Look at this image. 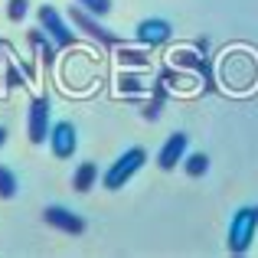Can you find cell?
<instances>
[{"instance_id": "obj_1", "label": "cell", "mask_w": 258, "mask_h": 258, "mask_svg": "<svg viewBox=\"0 0 258 258\" xmlns=\"http://www.w3.org/2000/svg\"><path fill=\"white\" fill-rule=\"evenodd\" d=\"M255 232H258V206L235 209L232 222H229V252L232 255H245L248 245L255 242Z\"/></svg>"}, {"instance_id": "obj_2", "label": "cell", "mask_w": 258, "mask_h": 258, "mask_svg": "<svg viewBox=\"0 0 258 258\" xmlns=\"http://www.w3.org/2000/svg\"><path fill=\"white\" fill-rule=\"evenodd\" d=\"M144 164H147V151H144V147H127V151L105 170V176H101V186H105V189H121Z\"/></svg>"}, {"instance_id": "obj_3", "label": "cell", "mask_w": 258, "mask_h": 258, "mask_svg": "<svg viewBox=\"0 0 258 258\" xmlns=\"http://www.w3.org/2000/svg\"><path fill=\"white\" fill-rule=\"evenodd\" d=\"M36 17H39V26L49 33V39L59 46V49H69V46L76 43V33L69 30V23L62 20V13H59L52 4H43V7L36 10Z\"/></svg>"}, {"instance_id": "obj_4", "label": "cell", "mask_w": 258, "mask_h": 258, "mask_svg": "<svg viewBox=\"0 0 258 258\" xmlns=\"http://www.w3.org/2000/svg\"><path fill=\"white\" fill-rule=\"evenodd\" d=\"M69 20H72V26H79V30L88 33L92 39H98L101 46H121V36H118V33H111L108 26H101L98 17H95V13H88L85 7H72V10H69Z\"/></svg>"}, {"instance_id": "obj_5", "label": "cell", "mask_w": 258, "mask_h": 258, "mask_svg": "<svg viewBox=\"0 0 258 258\" xmlns=\"http://www.w3.org/2000/svg\"><path fill=\"white\" fill-rule=\"evenodd\" d=\"M52 105L46 95H39V98L30 101V121H26V131H30V141L33 144H46L49 141V131H52Z\"/></svg>"}, {"instance_id": "obj_6", "label": "cell", "mask_w": 258, "mask_h": 258, "mask_svg": "<svg viewBox=\"0 0 258 258\" xmlns=\"http://www.w3.org/2000/svg\"><path fill=\"white\" fill-rule=\"evenodd\" d=\"M170 62L176 66V69H189V72H196V76H203L206 92H213V88H216L213 66H209V59L203 56V52H196L193 46H189V49H173V52H170Z\"/></svg>"}, {"instance_id": "obj_7", "label": "cell", "mask_w": 258, "mask_h": 258, "mask_svg": "<svg viewBox=\"0 0 258 258\" xmlns=\"http://www.w3.org/2000/svg\"><path fill=\"white\" fill-rule=\"evenodd\" d=\"M138 43L141 46H147V49H157V46H164V43H170V36H173V26L167 23L164 17H147V20H141L138 23Z\"/></svg>"}, {"instance_id": "obj_8", "label": "cell", "mask_w": 258, "mask_h": 258, "mask_svg": "<svg viewBox=\"0 0 258 258\" xmlns=\"http://www.w3.org/2000/svg\"><path fill=\"white\" fill-rule=\"evenodd\" d=\"M76 147H79V131L72 127V121H56L52 131H49V151H52V157L66 160V157L76 154Z\"/></svg>"}, {"instance_id": "obj_9", "label": "cell", "mask_w": 258, "mask_h": 258, "mask_svg": "<svg viewBox=\"0 0 258 258\" xmlns=\"http://www.w3.org/2000/svg\"><path fill=\"white\" fill-rule=\"evenodd\" d=\"M43 219H46V226L59 229V232H66V235H82L85 232V219L82 216H76L72 209H62V206H46Z\"/></svg>"}, {"instance_id": "obj_10", "label": "cell", "mask_w": 258, "mask_h": 258, "mask_svg": "<svg viewBox=\"0 0 258 258\" xmlns=\"http://www.w3.org/2000/svg\"><path fill=\"white\" fill-rule=\"evenodd\" d=\"M186 147H189V138L183 131L170 134V138L164 141V147H160V154H157V167H160V170H173L176 164H183Z\"/></svg>"}, {"instance_id": "obj_11", "label": "cell", "mask_w": 258, "mask_h": 258, "mask_svg": "<svg viewBox=\"0 0 258 258\" xmlns=\"http://www.w3.org/2000/svg\"><path fill=\"white\" fill-rule=\"evenodd\" d=\"M118 62H121V69H151V52H147V46L134 49V46L121 43L118 46Z\"/></svg>"}, {"instance_id": "obj_12", "label": "cell", "mask_w": 258, "mask_h": 258, "mask_svg": "<svg viewBox=\"0 0 258 258\" xmlns=\"http://www.w3.org/2000/svg\"><path fill=\"white\" fill-rule=\"evenodd\" d=\"M26 39H30V46H33V49H36L43 59H46V66H52V49H56V43L49 39V33H46L43 26H36V30L26 33Z\"/></svg>"}, {"instance_id": "obj_13", "label": "cell", "mask_w": 258, "mask_h": 258, "mask_svg": "<svg viewBox=\"0 0 258 258\" xmlns=\"http://www.w3.org/2000/svg\"><path fill=\"white\" fill-rule=\"evenodd\" d=\"M95 180H98V167H95L92 160H85V164H79V170L72 173V189L88 193V189L95 186Z\"/></svg>"}, {"instance_id": "obj_14", "label": "cell", "mask_w": 258, "mask_h": 258, "mask_svg": "<svg viewBox=\"0 0 258 258\" xmlns=\"http://www.w3.org/2000/svg\"><path fill=\"white\" fill-rule=\"evenodd\" d=\"M118 92H121V95H127V98H138V95H144V92H147V85L141 82L134 72L121 69V76H118Z\"/></svg>"}, {"instance_id": "obj_15", "label": "cell", "mask_w": 258, "mask_h": 258, "mask_svg": "<svg viewBox=\"0 0 258 258\" xmlns=\"http://www.w3.org/2000/svg\"><path fill=\"white\" fill-rule=\"evenodd\" d=\"M183 170H186L189 176H203L209 170V157L203 151L200 154H186V157H183Z\"/></svg>"}, {"instance_id": "obj_16", "label": "cell", "mask_w": 258, "mask_h": 258, "mask_svg": "<svg viewBox=\"0 0 258 258\" xmlns=\"http://www.w3.org/2000/svg\"><path fill=\"white\" fill-rule=\"evenodd\" d=\"M17 189H20V183H17V176H13V170L10 167H0V200H13Z\"/></svg>"}, {"instance_id": "obj_17", "label": "cell", "mask_w": 258, "mask_h": 258, "mask_svg": "<svg viewBox=\"0 0 258 258\" xmlns=\"http://www.w3.org/2000/svg\"><path fill=\"white\" fill-rule=\"evenodd\" d=\"M79 7H85L88 13H95V17H108V13H111V0H76Z\"/></svg>"}, {"instance_id": "obj_18", "label": "cell", "mask_w": 258, "mask_h": 258, "mask_svg": "<svg viewBox=\"0 0 258 258\" xmlns=\"http://www.w3.org/2000/svg\"><path fill=\"white\" fill-rule=\"evenodd\" d=\"M26 10H30V0H7V17L17 23V20L26 17Z\"/></svg>"}, {"instance_id": "obj_19", "label": "cell", "mask_w": 258, "mask_h": 258, "mask_svg": "<svg viewBox=\"0 0 258 258\" xmlns=\"http://www.w3.org/2000/svg\"><path fill=\"white\" fill-rule=\"evenodd\" d=\"M160 105H164L160 98H151V101L144 105V111H141V114H144L147 121H157V118H160Z\"/></svg>"}, {"instance_id": "obj_20", "label": "cell", "mask_w": 258, "mask_h": 258, "mask_svg": "<svg viewBox=\"0 0 258 258\" xmlns=\"http://www.w3.org/2000/svg\"><path fill=\"white\" fill-rule=\"evenodd\" d=\"M7 85H10V88H20V85H23V76H20L17 66H10V69H7Z\"/></svg>"}, {"instance_id": "obj_21", "label": "cell", "mask_w": 258, "mask_h": 258, "mask_svg": "<svg viewBox=\"0 0 258 258\" xmlns=\"http://www.w3.org/2000/svg\"><path fill=\"white\" fill-rule=\"evenodd\" d=\"M193 49H196V52H203V56H209V39H196Z\"/></svg>"}, {"instance_id": "obj_22", "label": "cell", "mask_w": 258, "mask_h": 258, "mask_svg": "<svg viewBox=\"0 0 258 258\" xmlns=\"http://www.w3.org/2000/svg\"><path fill=\"white\" fill-rule=\"evenodd\" d=\"M4 144H7V127L0 124V147H4Z\"/></svg>"}]
</instances>
